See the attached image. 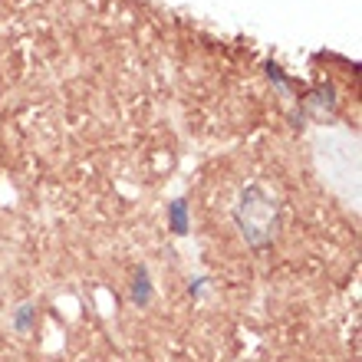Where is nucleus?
I'll return each mask as SVG.
<instances>
[{
    "label": "nucleus",
    "mask_w": 362,
    "mask_h": 362,
    "mask_svg": "<svg viewBox=\"0 0 362 362\" xmlns=\"http://www.w3.org/2000/svg\"><path fill=\"white\" fill-rule=\"evenodd\" d=\"M234 221H238L240 238L247 240L250 250H267L280 228V201L264 185H247L238 194Z\"/></svg>",
    "instance_id": "f257e3e1"
},
{
    "label": "nucleus",
    "mask_w": 362,
    "mask_h": 362,
    "mask_svg": "<svg viewBox=\"0 0 362 362\" xmlns=\"http://www.w3.org/2000/svg\"><path fill=\"white\" fill-rule=\"evenodd\" d=\"M152 296H155V286H152V276H148V267H139L132 280V290H129V300L135 306H148Z\"/></svg>",
    "instance_id": "f03ea898"
},
{
    "label": "nucleus",
    "mask_w": 362,
    "mask_h": 362,
    "mask_svg": "<svg viewBox=\"0 0 362 362\" xmlns=\"http://www.w3.org/2000/svg\"><path fill=\"white\" fill-rule=\"evenodd\" d=\"M168 228H172L175 238H185L191 228V218H188V201L185 198H175L168 204Z\"/></svg>",
    "instance_id": "7ed1b4c3"
},
{
    "label": "nucleus",
    "mask_w": 362,
    "mask_h": 362,
    "mask_svg": "<svg viewBox=\"0 0 362 362\" xmlns=\"http://www.w3.org/2000/svg\"><path fill=\"white\" fill-rule=\"evenodd\" d=\"M37 320H40V310H37V303H20L17 306V313H13V329L17 333H30L33 326H37Z\"/></svg>",
    "instance_id": "20e7f679"
},
{
    "label": "nucleus",
    "mask_w": 362,
    "mask_h": 362,
    "mask_svg": "<svg viewBox=\"0 0 362 362\" xmlns=\"http://www.w3.org/2000/svg\"><path fill=\"white\" fill-rule=\"evenodd\" d=\"M264 69H267V79H270V83H276V86L284 89V93H290V79L284 76V69L276 66V63H267Z\"/></svg>",
    "instance_id": "39448f33"
},
{
    "label": "nucleus",
    "mask_w": 362,
    "mask_h": 362,
    "mask_svg": "<svg viewBox=\"0 0 362 362\" xmlns=\"http://www.w3.org/2000/svg\"><path fill=\"white\" fill-rule=\"evenodd\" d=\"M204 284H208V280H204V276H198V280H191V286H188V293L194 296V300H198L201 293H204Z\"/></svg>",
    "instance_id": "423d86ee"
}]
</instances>
